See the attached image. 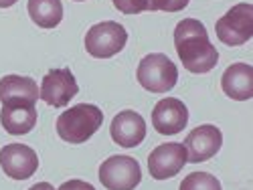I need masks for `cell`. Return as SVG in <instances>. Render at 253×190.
<instances>
[{
	"label": "cell",
	"mask_w": 253,
	"mask_h": 190,
	"mask_svg": "<svg viewBox=\"0 0 253 190\" xmlns=\"http://www.w3.org/2000/svg\"><path fill=\"white\" fill-rule=\"evenodd\" d=\"M79 85L75 75L69 69H53L43 77L39 97L53 108H65V105L77 95Z\"/></svg>",
	"instance_id": "obj_8"
},
{
	"label": "cell",
	"mask_w": 253,
	"mask_h": 190,
	"mask_svg": "<svg viewBox=\"0 0 253 190\" xmlns=\"http://www.w3.org/2000/svg\"><path fill=\"white\" fill-rule=\"evenodd\" d=\"M29 190H55V188H53L49 182H37V184H35V186H31Z\"/></svg>",
	"instance_id": "obj_21"
},
{
	"label": "cell",
	"mask_w": 253,
	"mask_h": 190,
	"mask_svg": "<svg viewBox=\"0 0 253 190\" xmlns=\"http://www.w3.org/2000/svg\"><path fill=\"white\" fill-rule=\"evenodd\" d=\"M103 121V112L97 105L79 103L67 112H63L57 119V134L69 144H85Z\"/></svg>",
	"instance_id": "obj_2"
},
{
	"label": "cell",
	"mask_w": 253,
	"mask_h": 190,
	"mask_svg": "<svg viewBox=\"0 0 253 190\" xmlns=\"http://www.w3.org/2000/svg\"><path fill=\"white\" fill-rule=\"evenodd\" d=\"M126 43H128V33L114 20L97 23L85 33V51L95 59H110L118 55Z\"/></svg>",
	"instance_id": "obj_5"
},
{
	"label": "cell",
	"mask_w": 253,
	"mask_h": 190,
	"mask_svg": "<svg viewBox=\"0 0 253 190\" xmlns=\"http://www.w3.org/2000/svg\"><path fill=\"white\" fill-rule=\"evenodd\" d=\"M112 140L124 148H136L146 138V121L138 112L124 110L112 119Z\"/></svg>",
	"instance_id": "obj_12"
},
{
	"label": "cell",
	"mask_w": 253,
	"mask_h": 190,
	"mask_svg": "<svg viewBox=\"0 0 253 190\" xmlns=\"http://www.w3.org/2000/svg\"><path fill=\"white\" fill-rule=\"evenodd\" d=\"M188 123V110L186 105L176 97H164L154 105L152 112V125L162 136H174L182 132Z\"/></svg>",
	"instance_id": "obj_11"
},
{
	"label": "cell",
	"mask_w": 253,
	"mask_h": 190,
	"mask_svg": "<svg viewBox=\"0 0 253 190\" xmlns=\"http://www.w3.org/2000/svg\"><path fill=\"white\" fill-rule=\"evenodd\" d=\"M178 190H221V182L209 172H193L182 178Z\"/></svg>",
	"instance_id": "obj_17"
},
{
	"label": "cell",
	"mask_w": 253,
	"mask_h": 190,
	"mask_svg": "<svg viewBox=\"0 0 253 190\" xmlns=\"http://www.w3.org/2000/svg\"><path fill=\"white\" fill-rule=\"evenodd\" d=\"M0 166L8 178L27 180L39 168V156L33 148L25 144H6L0 150Z\"/></svg>",
	"instance_id": "obj_9"
},
{
	"label": "cell",
	"mask_w": 253,
	"mask_h": 190,
	"mask_svg": "<svg viewBox=\"0 0 253 190\" xmlns=\"http://www.w3.org/2000/svg\"><path fill=\"white\" fill-rule=\"evenodd\" d=\"M138 83L150 93H166L176 85L178 69L174 63L162 53L146 55L136 71Z\"/></svg>",
	"instance_id": "obj_3"
},
{
	"label": "cell",
	"mask_w": 253,
	"mask_h": 190,
	"mask_svg": "<svg viewBox=\"0 0 253 190\" xmlns=\"http://www.w3.org/2000/svg\"><path fill=\"white\" fill-rule=\"evenodd\" d=\"M29 14L41 29H55L63 20L61 0H29Z\"/></svg>",
	"instance_id": "obj_16"
},
{
	"label": "cell",
	"mask_w": 253,
	"mask_h": 190,
	"mask_svg": "<svg viewBox=\"0 0 253 190\" xmlns=\"http://www.w3.org/2000/svg\"><path fill=\"white\" fill-rule=\"evenodd\" d=\"M77 2H83V0H77Z\"/></svg>",
	"instance_id": "obj_23"
},
{
	"label": "cell",
	"mask_w": 253,
	"mask_h": 190,
	"mask_svg": "<svg viewBox=\"0 0 253 190\" xmlns=\"http://www.w3.org/2000/svg\"><path fill=\"white\" fill-rule=\"evenodd\" d=\"M221 144H223V134L219 128H215V125H211V123L199 125V128H195L184 140L188 162L199 164V162L211 160L221 150Z\"/></svg>",
	"instance_id": "obj_10"
},
{
	"label": "cell",
	"mask_w": 253,
	"mask_h": 190,
	"mask_svg": "<svg viewBox=\"0 0 253 190\" xmlns=\"http://www.w3.org/2000/svg\"><path fill=\"white\" fill-rule=\"evenodd\" d=\"M99 180L108 190H134L142 180L140 164L130 156H112L101 162Z\"/></svg>",
	"instance_id": "obj_6"
},
{
	"label": "cell",
	"mask_w": 253,
	"mask_h": 190,
	"mask_svg": "<svg viewBox=\"0 0 253 190\" xmlns=\"http://www.w3.org/2000/svg\"><path fill=\"white\" fill-rule=\"evenodd\" d=\"M122 14H140L148 8V0H112Z\"/></svg>",
	"instance_id": "obj_19"
},
{
	"label": "cell",
	"mask_w": 253,
	"mask_h": 190,
	"mask_svg": "<svg viewBox=\"0 0 253 190\" xmlns=\"http://www.w3.org/2000/svg\"><path fill=\"white\" fill-rule=\"evenodd\" d=\"M57 190H95L89 182H83V180H69V182H63Z\"/></svg>",
	"instance_id": "obj_20"
},
{
	"label": "cell",
	"mask_w": 253,
	"mask_h": 190,
	"mask_svg": "<svg viewBox=\"0 0 253 190\" xmlns=\"http://www.w3.org/2000/svg\"><path fill=\"white\" fill-rule=\"evenodd\" d=\"M225 95L235 101H247L253 97V67L249 63H233L221 77Z\"/></svg>",
	"instance_id": "obj_14"
},
{
	"label": "cell",
	"mask_w": 253,
	"mask_h": 190,
	"mask_svg": "<svg viewBox=\"0 0 253 190\" xmlns=\"http://www.w3.org/2000/svg\"><path fill=\"white\" fill-rule=\"evenodd\" d=\"M215 31L221 43L229 47L245 45L253 37V6L249 2L235 4L217 20Z\"/></svg>",
	"instance_id": "obj_4"
},
{
	"label": "cell",
	"mask_w": 253,
	"mask_h": 190,
	"mask_svg": "<svg viewBox=\"0 0 253 190\" xmlns=\"http://www.w3.org/2000/svg\"><path fill=\"white\" fill-rule=\"evenodd\" d=\"M18 0H0V8H8V6H12V4H16Z\"/></svg>",
	"instance_id": "obj_22"
},
{
	"label": "cell",
	"mask_w": 253,
	"mask_h": 190,
	"mask_svg": "<svg viewBox=\"0 0 253 190\" xmlns=\"http://www.w3.org/2000/svg\"><path fill=\"white\" fill-rule=\"evenodd\" d=\"M174 47L186 71L203 75L217 67L219 51L211 43L205 25L197 18H182L176 25Z\"/></svg>",
	"instance_id": "obj_1"
},
{
	"label": "cell",
	"mask_w": 253,
	"mask_h": 190,
	"mask_svg": "<svg viewBox=\"0 0 253 190\" xmlns=\"http://www.w3.org/2000/svg\"><path fill=\"white\" fill-rule=\"evenodd\" d=\"M186 162H188V156H186L184 144L180 142L160 144L148 156V172L154 180H166L176 176L186 166Z\"/></svg>",
	"instance_id": "obj_7"
},
{
	"label": "cell",
	"mask_w": 253,
	"mask_h": 190,
	"mask_svg": "<svg viewBox=\"0 0 253 190\" xmlns=\"http://www.w3.org/2000/svg\"><path fill=\"white\" fill-rule=\"evenodd\" d=\"M39 99L37 81L20 75H4L0 79V101L4 108L14 105H35Z\"/></svg>",
	"instance_id": "obj_13"
},
{
	"label": "cell",
	"mask_w": 253,
	"mask_h": 190,
	"mask_svg": "<svg viewBox=\"0 0 253 190\" xmlns=\"http://www.w3.org/2000/svg\"><path fill=\"white\" fill-rule=\"evenodd\" d=\"M0 123L2 128L12 136H25L29 134L37 123V108L35 105H14V108H4L0 112Z\"/></svg>",
	"instance_id": "obj_15"
},
{
	"label": "cell",
	"mask_w": 253,
	"mask_h": 190,
	"mask_svg": "<svg viewBox=\"0 0 253 190\" xmlns=\"http://www.w3.org/2000/svg\"><path fill=\"white\" fill-rule=\"evenodd\" d=\"M188 6V0H148V8L150 12L162 10V12H178Z\"/></svg>",
	"instance_id": "obj_18"
}]
</instances>
